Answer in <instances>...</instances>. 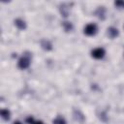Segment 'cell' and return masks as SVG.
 Wrapping results in <instances>:
<instances>
[{
    "label": "cell",
    "instance_id": "8",
    "mask_svg": "<svg viewBox=\"0 0 124 124\" xmlns=\"http://www.w3.org/2000/svg\"><path fill=\"white\" fill-rule=\"evenodd\" d=\"M95 15H96L99 18L104 19V18H105V8H104V7H99V8L96 10Z\"/></svg>",
    "mask_w": 124,
    "mask_h": 124
},
{
    "label": "cell",
    "instance_id": "2",
    "mask_svg": "<svg viewBox=\"0 0 124 124\" xmlns=\"http://www.w3.org/2000/svg\"><path fill=\"white\" fill-rule=\"evenodd\" d=\"M83 32L87 36H94L98 32V27L95 23H88V24L85 25V27L83 29Z\"/></svg>",
    "mask_w": 124,
    "mask_h": 124
},
{
    "label": "cell",
    "instance_id": "10",
    "mask_svg": "<svg viewBox=\"0 0 124 124\" xmlns=\"http://www.w3.org/2000/svg\"><path fill=\"white\" fill-rule=\"evenodd\" d=\"M52 124H67V123H66V120H65L62 116L58 115V116H56V117L52 120Z\"/></svg>",
    "mask_w": 124,
    "mask_h": 124
},
{
    "label": "cell",
    "instance_id": "5",
    "mask_svg": "<svg viewBox=\"0 0 124 124\" xmlns=\"http://www.w3.org/2000/svg\"><path fill=\"white\" fill-rule=\"evenodd\" d=\"M118 34H119V32H118L117 28H115V27H109V28L108 29V36L110 39L116 38V37L118 36Z\"/></svg>",
    "mask_w": 124,
    "mask_h": 124
},
{
    "label": "cell",
    "instance_id": "12",
    "mask_svg": "<svg viewBox=\"0 0 124 124\" xmlns=\"http://www.w3.org/2000/svg\"><path fill=\"white\" fill-rule=\"evenodd\" d=\"M25 121H26V123H27V124H33V123L35 122V120H34V118H33L32 116H28V117L26 118V120H25Z\"/></svg>",
    "mask_w": 124,
    "mask_h": 124
},
{
    "label": "cell",
    "instance_id": "11",
    "mask_svg": "<svg viewBox=\"0 0 124 124\" xmlns=\"http://www.w3.org/2000/svg\"><path fill=\"white\" fill-rule=\"evenodd\" d=\"M114 5H115V7L119 8V9H124V1H123V0L115 1V2H114Z\"/></svg>",
    "mask_w": 124,
    "mask_h": 124
},
{
    "label": "cell",
    "instance_id": "1",
    "mask_svg": "<svg viewBox=\"0 0 124 124\" xmlns=\"http://www.w3.org/2000/svg\"><path fill=\"white\" fill-rule=\"evenodd\" d=\"M30 62H31V55H30V53L26 52V53H24V54L18 59L17 66H18L19 69L25 70V69H27V68L30 66Z\"/></svg>",
    "mask_w": 124,
    "mask_h": 124
},
{
    "label": "cell",
    "instance_id": "4",
    "mask_svg": "<svg viewBox=\"0 0 124 124\" xmlns=\"http://www.w3.org/2000/svg\"><path fill=\"white\" fill-rule=\"evenodd\" d=\"M41 46H42V48L45 49V50H51V49H52V45H51V43H50L48 40H46V39H43V40L41 41Z\"/></svg>",
    "mask_w": 124,
    "mask_h": 124
},
{
    "label": "cell",
    "instance_id": "7",
    "mask_svg": "<svg viewBox=\"0 0 124 124\" xmlns=\"http://www.w3.org/2000/svg\"><path fill=\"white\" fill-rule=\"evenodd\" d=\"M1 116L4 120H9L11 117V111L8 108H2L1 109Z\"/></svg>",
    "mask_w": 124,
    "mask_h": 124
},
{
    "label": "cell",
    "instance_id": "6",
    "mask_svg": "<svg viewBox=\"0 0 124 124\" xmlns=\"http://www.w3.org/2000/svg\"><path fill=\"white\" fill-rule=\"evenodd\" d=\"M15 25L19 29V30H24L26 28V23L24 20L20 19V18H16L15 20Z\"/></svg>",
    "mask_w": 124,
    "mask_h": 124
},
{
    "label": "cell",
    "instance_id": "13",
    "mask_svg": "<svg viewBox=\"0 0 124 124\" xmlns=\"http://www.w3.org/2000/svg\"><path fill=\"white\" fill-rule=\"evenodd\" d=\"M33 124H45L43 121H41V120H38V121H35Z\"/></svg>",
    "mask_w": 124,
    "mask_h": 124
},
{
    "label": "cell",
    "instance_id": "9",
    "mask_svg": "<svg viewBox=\"0 0 124 124\" xmlns=\"http://www.w3.org/2000/svg\"><path fill=\"white\" fill-rule=\"evenodd\" d=\"M62 26H63V28H64V30H65L66 32H70V31L73 30V24H72L71 22H69V21H64V22H62Z\"/></svg>",
    "mask_w": 124,
    "mask_h": 124
},
{
    "label": "cell",
    "instance_id": "3",
    "mask_svg": "<svg viewBox=\"0 0 124 124\" xmlns=\"http://www.w3.org/2000/svg\"><path fill=\"white\" fill-rule=\"evenodd\" d=\"M106 54V50L103 47H96L91 50V56L95 59H102Z\"/></svg>",
    "mask_w": 124,
    "mask_h": 124
},
{
    "label": "cell",
    "instance_id": "14",
    "mask_svg": "<svg viewBox=\"0 0 124 124\" xmlns=\"http://www.w3.org/2000/svg\"><path fill=\"white\" fill-rule=\"evenodd\" d=\"M13 124H22V123H21L20 121H15V122H14Z\"/></svg>",
    "mask_w": 124,
    "mask_h": 124
}]
</instances>
